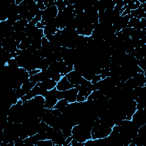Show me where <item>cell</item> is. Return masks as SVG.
I'll return each instance as SVG.
<instances>
[{
	"mask_svg": "<svg viewBox=\"0 0 146 146\" xmlns=\"http://www.w3.org/2000/svg\"><path fill=\"white\" fill-rule=\"evenodd\" d=\"M78 93V90L75 87L64 91V99H65L68 103H74L76 102Z\"/></svg>",
	"mask_w": 146,
	"mask_h": 146,
	"instance_id": "3",
	"label": "cell"
},
{
	"mask_svg": "<svg viewBox=\"0 0 146 146\" xmlns=\"http://www.w3.org/2000/svg\"><path fill=\"white\" fill-rule=\"evenodd\" d=\"M58 30V29L56 27L52 25L44 26L43 28L44 36L47 35H55L56 33Z\"/></svg>",
	"mask_w": 146,
	"mask_h": 146,
	"instance_id": "10",
	"label": "cell"
},
{
	"mask_svg": "<svg viewBox=\"0 0 146 146\" xmlns=\"http://www.w3.org/2000/svg\"><path fill=\"white\" fill-rule=\"evenodd\" d=\"M103 94L100 90L93 91L87 97V100H95L98 99L103 96Z\"/></svg>",
	"mask_w": 146,
	"mask_h": 146,
	"instance_id": "11",
	"label": "cell"
},
{
	"mask_svg": "<svg viewBox=\"0 0 146 146\" xmlns=\"http://www.w3.org/2000/svg\"><path fill=\"white\" fill-rule=\"evenodd\" d=\"M36 83L31 82L29 79L26 80V81L23 82L21 86V88L23 90V91L26 94L30 90H31L36 84Z\"/></svg>",
	"mask_w": 146,
	"mask_h": 146,
	"instance_id": "7",
	"label": "cell"
},
{
	"mask_svg": "<svg viewBox=\"0 0 146 146\" xmlns=\"http://www.w3.org/2000/svg\"><path fill=\"white\" fill-rule=\"evenodd\" d=\"M35 1L36 2L37 7L39 9V10L44 11L46 9V7L44 5V2H43L44 1Z\"/></svg>",
	"mask_w": 146,
	"mask_h": 146,
	"instance_id": "15",
	"label": "cell"
},
{
	"mask_svg": "<svg viewBox=\"0 0 146 146\" xmlns=\"http://www.w3.org/2000/svg\"><path fill=\"white\" fill-rule=\"evenodd\" d=\"M32 38L30 37H26L25 39H23L19 44L18 46V49L20 50H25L28 48L30 46L32 42Z\"/></svg>",
	"mask_w": 146,
	"mask_h": 146,
	"instance_id": "6",
	"label": "cell"
},
{
	"mask_svg": "<svg viewBox=\"0 0 146 146\" xmlns=\"http://www.w3.org/2000/svg\"><path fill=\"white\" fill-rule=\"evenodd\" d=\"M86 100V99L84 96L82 95V94L78 93L77 98H76V102H83Z\"/></svg>",
	"mask_w": 146,
	"mask_h": 146,
	"instance_id": "18",
	"label": "cell"
},
{
	"mask_svg": "<svg viewBox=\"0 0 146 146\" xmlns=\"http://www.w3.org/2000/svg\"><path fill=\"white\" fill-rule=\"evenodd\" d=\"M66 76L69 82L73 85L82 84L85 79L80 74L74 70L70 72Z\"/></svg>",
	"mask_w": 146,
	"mask_h": 146,
	"instance_id": "2",
	"label": "cell"
},
{
	"mask_svg": "<svg viewBox=\"0 0 146 146\" xmlns=\"http://www.w3.org/2000/svg\"><path fill=\"white\" fill-rule=\"evenodd\" d=\"M51 113L52 115L54 116H60L62 114V112L57 109V108H52L51 110Z\"/></svg>",
	"mask_w": 146,
	"mask_h": 146,
	"instance_id": "17",
	"label": "cell"
},
{
	"mask_svg": "<svg viewBox=\"0 0 146 146\" xmlns=\"http://www.w3.org/2000/svg\"><path fill=\"white\" fill-rule=\"evenodd\" d=\"M40 71H41L40 70L36 68V69H35V70H31V71H28V72H29V74L30 76H31V75H35L36 74H38Z\"/></svg>",
	"mask_w": 146,
	"mask_h": 146,
	"instance_id": "19",
	"label": "cell"
},
{
	"mask_svg": "<svg viewBox=\"0 0 146 146\" xmlns=\"http://www.w3.org/2000/svg\"><path fill=\"white\" fill-rule=\"evenodd\" d=\"M42 83L46 88V89L47 90H51L56 87L57 82L56 81H55L54 80H53L51 78H49V79L42 82Z\"/></svg>",
	"mask_w": 146,
	"mask_h": 146,
	"instance_id": "9",
	"label": "cell"
},
{
	"mask_svg": "<svg viewBox=\"0 0 146 146\" xmlns=\"http://www.w3.org/2000/svg\"><path fill=\"white\" fill-rule=\"evenodd\" d=\"M100 80H102L100 75H95L93 77L92 80H91V84H95V83H98L99 81H100Z\"/></svg>",
	"mask_w": 146,
	"mask_h": 146,
	"instance_id": "16",
	"label": "cell"
},
{
	"mask_svg": "<svg viewBox=\"0 0 146 146\" xmlns=\"http://www.w3.org/2000/svg\"><path fill=\"white\" fill-rule=\"evenodd\" d=\"M36 26L38 29H43L44 28V26L43 25V23L41 22H38L36 25Z\"/></svg>",
	"mask_w": 146,
	"mask_h": 146,
	"instance_id": "20",
	"label": "cell"
},
{
	"mask_svg": "<svg viewBox=\"0 0 146 146\" xmlns=\"http://www.w3.org/2000/svg\"><path fill=\"white\" fill-rule=\"evenodd\" d=\"M140 22V19H138L136 18H134V17H132L131 18H130L128 23V25L127 27H131V28H135L139 23Z\"/></svg>",
	"mask_w": 146,
	"mask_h": 146,
	"instance_id": "13",
	"label": "cell"
},
{
	"mask_svg": "<svg viewBox=\"0 0 146 146\" xmlns=\"http://www.w3.org/2000/svg\"><path fill=\"white\" fill-rule=\"evenodd\" d=\"M58 100L56 98H45L44 107L46 108H52Z\"/></svg>",
	"mask_w": 146,
	"mask_h": 146,
	"instance_id": "8",
	"label": "cell"
},
{
	"mask_svg": "<svg viewBox=\"0 0 146 146\" xmlns=\"http://www.w3.org/2000/svg\"><path fill=\"white\" fill-rule=\"evenodd\" d=\"M15 95H16L17 97L18 98V99H21L26 94V93L21 88V87L15 89Z\"/></svg>",
	"mask_w": 146,
	"mask_h": 146,
	"instance_id": "14",
	"label": "cell"
},
{
	"mask_svg": "<svg viewBox=\"0 0 146 146\" xmlns=\"http://www.w3.org/2000/svg\"><path fill=\"white\" fill-rule=\"evenodd\" d=\"M68 104V102L65 99H62L57 102V103L52 108H57L60 111H62L67 106Z\"/></svg>",
	"mask_w": 146,
	"mask_h": 146,
	"instance_id": "12",
	"label": "cell"
},
{
	"mask_svg": "<svg viewBox=\"0 0 146 146\" xmlns=\"http://www.w3.org/2000/svg\"><path fill=\"white\" fill-rule=\"evenodd\" d=\"M29 23V21L26 19H22L17 21L12 27V30L14 31H23L25 27Z\"/></svg>",
	"mask_w": 146,
	"mask_h": 146,
	"instance_id": "5",
	"label": "cell"
},
{
	"mask_svg": "<svg viewBox=\"0 0 146 146\" xmlns=\"http://www.w3.org/2000/svg\"><path fill=\"white\" fill-rule=\"evenodd\" d=\"M73 87H74V85L69 82L66 76H62L60 80L57 82L56 86V90L59 91H66Z\"/></svg>",
	"mask_w": 146,
	"mask_h": 146,
	"instance_id": "4",
	"label": "cell"
},
{
	"mask_svg": "<svg viewBox=\"0 0 146 146\" xmlns=\"http://www.w3.org/2000/svg\"><path fill=\"white\" fill-rule=\"evenodd\" d=\"M58 12L59 11L56 6L47 7L43 11L41 21H47L54 19L56 17Z\"/></svg>",
	"mask_w": 146,
	"mask_h": 146,
	"instance_id": "1",
	"label": "cell"
}]
</instances>
